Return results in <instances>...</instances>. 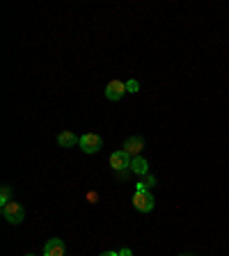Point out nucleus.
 <instances>
[{"label": "nucleus", "mask_w": 229, "mask_h": 256, "mask_svg": "<svg viewBox=\"0 0 229 256\" xmlns=\"http://www.w3.org/2000/svg\"><path fill=\"white\" fill-rule=\"evenodd\" d=\"M2 217H5L9 224H21L23 222V217H25V210H23V206L18 202H9V204H5L2 206Z\"/></svg>", "instance_id": "1"}, {"label": "nucleus", "mask_w": 229, "mask_h": 256, "mask_svg": "<svg viewBox=\"0 0 229 256\" xmlns=\"http://www.w3.org/2000/svg\"><path fill=\"white\" fill-rule=\"evenodd\" d=\"M133 206H135V210H140V213H149V210L154 208V195H151L149 190H135V195H133Z\"/></svg>", "instance_id": "2"}, {"label": "nucleus", "mask_w": 229, "mask_h": 256, "mask_svg": "<svg viewBox=\"0 0 229 256\" xmlns=\"http://www.w3.org/2000/svg\"><path fill=\"white\" fill-rule=\"evenodd\" d=\"M78 147L85 151V154H97V151L103 147V140H101V135H94V133H87V135H83V137H80Z\"/></svg>", "instance_id": "3"}, {"label": "nucleus", "mask_w": 229, "mask_h": 256, "mask_svg": "<svg viewBox=\"0 0 229 256\" xmlns=\"http://www.w3.org/2000/svg\"><path fill=\"white\" fill-rule=\"evenodd\" d=\"M131 155L126 154V151H114V154H110V167H113L114 172H124V169H131Z\"/></svg>", "instance_id": "4"}, {"label": "nucleus", "mask_w": 229, "mask_h": 256, "mask_svg": "<svg viewBox=\"0 0 229 256\" xmlns=\"http://www.w3.org/2000/svg\"><path fill=\"white\" fill-rule=\"evenodd\" d=\"M124 94H126V83L110 80V83L106 85V99H108V101H119Z\"/></svg>", "instance_id": "5"}, {"label": "nucleus", "mask_w": 229, "mask_h": 256, "mask_svg": "<svg viewBox=\"0 0 229 256\" xmlns=\"http://www.w3.org/2000/svg\"><path fill=\"white\" fill-rule=\"evenodd\" d=\"M145 149V140L142 137H128L126 142H124V151H126L131 158H135V155H140V151Z\"/></svg>", "instance_id": "6"}, {"label": "nucleus", "mask_w": 229, "mask_h": 256, "mask_svg": "<svg viewBox=\"0 0 229 256\" xmlns=\"http://www.w3.org/2000/svg\"><path fill=\"white\" fill-rule=\"evenodd\" d=\"M64 240L60 238H51L49 243H46V247H44V256H64Z\"/></svg>", "instance_id": "7"}, {"label": "nucleus", "mask_w": 229, "mask_h": 256, "mask_svg": "<svg viewBox=\"0 0 229 256\" xmlns=\"http://www.w3.org/2000/svg\"><path fill=\"white\" fill-rule=\"evenodd\" d=\"M131 172L138 174V176H147V172H149V162L142 158V155H135L131 160Z\"/></svg>", "instance_id": "8"}, {"label": "nucleus", "mask_w": 229, "mask_h": 256, "mask_svg": "<svg viewBox=\"0 0 229 256\" xmlns=\"http://www.w3.org/2000/svg\"><path fill=\"white\" fill-rule=\"evenodd\" d=\"M78 142H80V140L73 135L71 131H64V133L57 135V144H60L62 149H69V147H73V144H78Z\"/></svg>", "instance_id": "9"}, {"label": "nucleus", "mask_w": 229, "mask_h": 256, "mask_svg": "<svg viewBox=\"0 0 229 256\" xmlns=\"http://www.w3.org/2000/svg\"><path fill=\"white\" fill-rule=\"evenodd\" d=\"M154 185H156V176L147 174V176H142V179H140V183H138V188H135V190H151Z\"/></svg>", "instance_id": "10"}, {"label": "nucleus", "mask_w": 229, "mask_h": 256, "mask_svg": "<svg viewBox=\"0 0 229 256\" xmlns=\"http://www.w3.org/2000/svg\"><path fill=\"white\" fill-rule=\"evenodd\" d=\"M12 202V190H9V185H2V190H0V204L5 206V204Z\"/></svg>", "instance_id": "11"}, {"label": "nucleus", "mask_w": 229, "mask_h": 256, "mask_svg": "<svg viewBox=\"0 0 229 256\" xmlns=\"http://www.w3.org/2000/svg\"><path fill=\"white\" fill-rule=\"evenodd\" d=\"M138 90H140L138 80H128V83H126V92H138Z\"/></svg>", "instance_id": "12"}, {"label": "nucleus", "mask_w": 229, "mask_h": 256, "mask_svg": "<svg viewBox=\"0 0 229 256\" xmlns=\"http://www.w3.org/2000/svg\"><path fill=\"white\" fill-rule=\"evenodd\" d=\"M119 256H133V254H131V250L126 247V250H121V252H119Z\"/></svg>", "instance_id": "13"}, {"label": "nucleus", "mask_w": 229, "mask_h": 256, "mask_svg": "<svg viewBox=\"0 0 229 256\" xmlns=\"http://www.w3.org/2000/svg\"><path fill=\"white\" fill-rule=\"evenodd\" d=\"M101 256H119V252H103Z\"/></svg>", "instance_id": "14"}, {"label": "nucleus", "mask_w": 229, "mask_h": 256, "mask_svg": "<svg viewBox=\"0 0 229 256\" xmlns=\"http://www.w3.org/2000/svg\"><path fill=\"white\" fill-rule=\"evenodd\" d=\"M25 256H35V254H25Z\"/></svg>", "instance_id": "15"}, {"label": "nucleus", "mask_w": 229, "mask_h": 256, "mask_svg": "<svg viewBox=\"0 0 229 256\" xmlns=\"http://www.w3.org/2000/svg\"><path fill=\"white\" fill-rule=\"evenodd\" d=\"M181 256H190V254H181Z\"/></svg>", "instance_id": "16"}]
</instances>
